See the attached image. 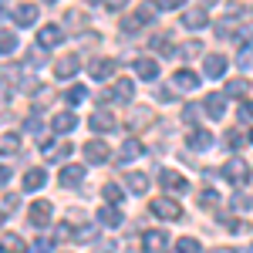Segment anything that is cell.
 <instances>
[{
	"label": "cell",
	"mask_w": 253,
	"mask_h": 253,
	"mask_svg": "<svg viewBox=\"0 0 253 253\" xmlns=\"http://www.w3.org/2000/svg\"><path fill=\"white\" fill-rule=\"evenodd\" d=\"M149 210H152V216L166 219V223H179V219H182V206H179L175 199H169V196L152 199V203H149Z\"/></svg>",
	"instance_id": "cell-1"
},
{
	"label": "cell",
	"mask_w": 253,
	"mask_h": 253,
	"mask_svg": "<svg viewBox=\"0 0 253 253\" xmlns=\"http://www.w3.org/2000/svg\"><path fill=\"white\" fill-rule=\"evenodd\" d=\"M84 175H88V169L81 166V162H71V166H64L58 175V182H61V189H78L81 182H84Z\"/></svg>",
	"instance_id": "cell-2"
},
{
	"label": "cell",
	"mask_w": 253,
	"mask_h": 253,
	"mask_svg": "<svg viewBox=\"0 0 253 253\" xmlns=\"http://www.w3.org/2000/svg\"><path fill=\"white\" fill-rule=\"evenodd\" d=\"M118 125V118L108 112V108H98V112H91V118H88V128L91 132H98V135H105V132H112Z\"/></svg>",
	"instance_id": "cell-3"
},
{
	"label": "cell",
	"mask_w": 253,
	"mask_h": 253,
	"mask_svg": "<svg viewBox=\"0 0 253 253\" xmlns=\"http://www.w3.org/2000/svg\"><path fill=\"white\" fill-rule=\"evenodd\" d=\"M223 175H226L233 186H247V179H250V166H247L243 159H230V162L223 166Z\"/></svg>",
	"instance_id": "cell-4"
},
{
	"label": "cell",
	"mask_w": 253,
	"mask_h": 253,
	"mask_svg": "<svg viewBox=\"0 0 253 253\" xmlns=\"http://www.w3.org/2000/svg\"><path fill=\"white\" fill-rule=\"evenodd\" d=\"M61 41H64V27L58 24H47V27H38V47H58Z\"/></svg>",
	"instance_id": "cell-5"
},
{
	"label": "cell",
	"mask_w": 253,
	"mask_h": 253,
	"mask_svg": "<svg viewBox=\"0 0 253 253\" xmlns=\"http://www.w3.org/2000/svg\"><path fill=\"white\" fill-rule=\"evenodd\" d=\"M27 219H31V226H34V230H44V226L51 223V203H47V199H38V203L31 206Z\"/></svg>",
	"instance_id": "cell-6"
},
{
	"label": "cell",
	"mask_w": 253,
	"mask_h": 253,
	"mask_svg": "<svg viewBox=\"0 0 253 253\" xmlns=\"http://www.w3.org/2000/svg\"><path fill=\"white\" fill-rule=\"evenodd\" d=\"M41 145H44V159H47V162H64V159L71 156V142H64V138H61V142H51V138H47V142H41Z\"/></svg>",
	"instance_id": "cell-7"
},
{
	"label": "cell",
	"mask_w": 253,
	"mask_h": 253,
	"mask_svg": "<svg viewBox=\"0 0 253 253\" xmlns=\"http://www.w3.org/2000/svg\"><path fill=\"white\" fill-rule=\"evenodd\" d=\"M88 75H91V81H108L115 75V61L112 58H95L88 64Z\"/></svg>",
	"instance_id": "cell-8"
},
{
	"label": "cell",
	"mask_w": 253,
	"mask_h": 253,
	"mask_svg": "<svg viewBox=\"0 0 253 253\" xmlns=\"http://www.w3.org/2000/svg\"><path fill=\"white\" fill-rule=\"evenodd\" d=\"M203 112L210 118H223L226 115V95H219V91H213V95L203 98Z\"/></svg>",
	"instance_id": "cell-9"
},
{
	"label": "cell",
	"mask_w": 253,
	"mask_h": 253,
	"mask_svg": "<svg viewBox=\"0 0 253 253\" xmlns=\"http://www.w3.org/2000/svg\"><path fill=\"white\" fill-rule=\"evenodd\" d=\"M159 182H162L169 193H186V189H189V182L179 172H172V169H159Z\"/></svg>",
	"instance_id": "cell-10"
},
{
	"label": "cell",
	"mask_w": 253,
	"mask_h": 253,
	"mask_svg": "<svg viewBox=\"0 0 253 253\" xmlns=\"http://www.w3.org/2000/svg\"><path fill=\"white\" fill-rule=\"evenodd\" d=\"M84 159H88L91 166H101V162H108V145H105L101 138H91V142L84 145Z\"/></svg>",
	"instance_id": "cell-11"
},
{
	"label": "cell",
	"mask_w": 253,
	"mask_h": 253,
	"mask_svg": "<svg viewBox=\"0 0 253 253\" xmlns=\"http://www.w3.org/2000/svg\"><path fill=\"white\" fill-rule=\"evenodd\" d=\"M38 20V3H17L14 7V24L17 27H31Z\"/></svg>",
	"instance_id": "cell-12"
},
{
	"label": "cell",
	"mask_w": 253,
	"mask_h": 253,
	"mask_svg": "<svg viewBox=\"0 0 253 253\" xmlns=\"http://www.w3.org/2000/svg\"><path fill=\"white\" fill-rule=\"evenodd\" d=\"M186 142H189V149H196V152H206V149H213V132L193 128V132L186 135Z\"/></svg>",
	"instance_id": "cell-13"
},
{
	"label": "cell",
	"mask_w": 253,
	"mask_h": 253,
	"mask_svg": "<svg viewBox=\"0 0 253 253\" xmlns=\"http://www.w3.org/2000/svg\"><path fill=\"white\" fill-rule=\"evenodd\" d=\"M78 68H81L78 54H68V58H61L58 64H54V75H58L61 81H68V78H75V75H78Z\"/></svg>",
	"instance_id": "cell-14"
},
{
	"label": "cell",
	"mask_w": 253,
	"mask_h": 253,
	"mask_svg": "<svg viewBox=\"0 0 253 253\" xmlns=\"http://www.w3.org/2000/svg\"><path fill=\"white\" fill-rule=\"evenodd\" d=\"M135 98V84L132 81H125V78H118V84L112 88V95H108V101H118V105H128Z\"/></svg>",
	"instance_id": "cell-15"
},
{
	"label": "cell",
	"mask_w": 253,
	"mask_h": 253,
	"mask_svg": "<svg viewBox=\"0 0 253 253\" xmlns=\"http://www.w3.org/2000/svg\"><path fill=\"white\" fill-rule=\"evenodd\" d=\"M203 71H206V78H219V75H226V54H206Z\"/></svg>",
	"instance_id": "cell-16"
},
{
	"label": "cell",
	"mask_w": 253,
	"mask_h": 253,
	"mask_svg": "<svg viewBox=\"0 0 253 253\" xmlns=\"http://www.w3.org/2000/svg\"><path fill=\"white\" fill-rule=\"evenodd\" d=\"M142 152H145L142 142H138L135 135H128L125 142H122V149H118V162H132V159H138Z\"/></svg>",
	"instance_id": "cell-17"
},
{
	"label": "cell",
	"mask_w": 253,
	"mask_h": 253,
	"mask_svg": "<svg viewBox=\"0 0 253 253\" xmlns=\"http://www.w3.org/2000/svg\"><path fill=\"white\" fill-rule=\"evenodd\" d=\"M75 125H78L75 112H58V115L51 118V128H54L58 135H64V132H75Z\"/></svg>",
	"instance_id": "cell-18"
},
{
	"label": "cell",
	"mask_w": 253,
	"mask_h": 253,
	"mask_svg": "<svg viewBox=\"0 0 253 253\" xmlns=\"http://www.w3.org/2000/svg\"><path fill=\"white\" fill-rule=\"evenodd\" d=\"M206 24H210V17H206L203 7H196V10H186V14H182V27H189V31H203Z\"/></svg>",
	"instance_id": "cell-19"
},
{
	"label": "cell",
	"mask_w": 253,
	"mask_h": 253,
	"mask_svg": "<svg viewBox=\"0 0 253 253\" xmlns=\"http://www.w3.org/2000/svg\"><path fill=\"white\" fill-rule=\"evenodd\" d=\"M196 84H199V78H196L193 71H186V68L172 75V91H193Z\"/></svg>",
	"instance_id": "cell-20"
},
{
	"label": "cell",
	"mask_w": 253,
	"mask_h": 253,
	"mask_svg": "<svg viewBox=\"0 0 253 253\" xmlns=\"http://www.w3.org/2000/svg\"><path fill=\"white\" fill-rule=\"evenodd\" d=\"M44 182H47V172H44V169H27V175H24V189H27V193L44 189Z\"/></svg>",
	"instance_id": "cell-21"
},
{
	"label": "cell",
	"mask_w": 253,
	"mask_h": 253,
	"mask_svg": "<svg viewBox=\"0 0 253 253\" xmlns=\"http://www.w3.org/2000/svg\"><path fill=\"white\" fill-rule=\"evenodd\" d=\"M125 186H128V193L145 196V189H149V175L145 172H128L125 175Z\"/></svg>",
	"instance_id": "cell-22"
},
{
	"label": "cell",
	"mask_w": 253,
	"mask_h": 253,
	"mask_svg": "<svg viewBox=\"0 0 253 253\" xmlns=\"http://www.w3.org/2000/svg\"><path fill=\"white\" fill-rule=\"evenodd\" d=\"M135 75H138V78H145V81H152V78H159V64L152 58H138L135 61Z\"/></svg>",
	"instance_id": "cell-23"
},
{
	"label": "cell",
	"mask_w": 253,
	"mask_h": 253,
	"mask_svg": "<svg viewBox=\"0 0 253 253\" xmlns=\"http://www.w3.org/2000/svg\"><path fill=\"white\" fill-rule=\"evenodd\" d=\"M199 54H203V41H186V44L175 47V58H182V61H193Z\"/></svg>",
	"instance_id": "cell-24"
},
{
	"label": "cell",
	"mask_w": 253,
	"mask_h": 253,
	"mask_svg": "<svg viewBox=\"0 0 253 253\" xmlns=\"http://www.w3.org/2000/svg\"><path fill=\"white\" fill-rule=\"evenodd\" d=\"M98 223H101V226H122V210H118V206L98 210Z\"/></svg>",
	"instance_id": "cell-25"
},
{
	"label": "cell",
	"mask_w": 253,
	"mask_h": 253,
	"mask_svg": "<svg viewBox=\"0 0 253 253\" xmlns=\"http://www.w3.org/2000/svg\"><path fill=\"white\" fill-rule=\"evenodd\" d=\"M0 253H27V247H24V240L17 233H7L0 240Z\"/></svg>",
	"instance_id": "cell-26"
},
{
	"label": "cell",
	"mask_w": 253,
	"mask_h": 253,
	"mask_svg": "<svg viewBox=\"0 0 253 253\" xmlns=\"http://www.w3.org/2000/svg\"><path fill=\"white\" fill-rule=\"evenodd\" d=\"M166 243H169V236L162 230H145V247L149 250H166Z\"/></svg>",
	"instance_id": "cell-27"
},
{
	"label": "cell",
	"mask_w": 253,
	"mask_h": 253,
	"mask_svg": "<svg viewBox=\"0 0 253 253\" xmlns=\"http://www.w3.org/2000/svg\"><path fill=\"white\" fill-rule=\"evenodd\" d=\"M14 51H17V34H10V31H0V58L14 54Z\"/></svg>",
	"instance_id": "cell-28"
},
{
	"label": "cell",
	"mask_w": 253,
	"mask_h": 253,
	"mask_svg": "<svg viewBox=\"0 0 253 253\" xmlns=\"http://www.w3.org/2000/svg\"><path fill=\"white\" fill-rule=\"evenodd\" d=\"M17 149H20V138L17 135H10V132L0 135V156H14Z\"/></svg>",
	"instance_id": "cell-29"
},
{
	"label": "cell",
	"mask_w": 253,
	"mask_h": 253,
	"mask_svg": "<svg viewBox=\"0 0 253 253\" xmlns=\"http://www.w3.org/2000/svg\"><path fill=\"white\" fill-rule=\"evenodd\" d=\"M226 145H230V149H233V152H240V149H243V145H250V138L243 135V132H226Z\"/></svg>",
	"instance_id": "cell-30"
},
{
	"label": "cell",
	"mask_w": 253,
	"mask_h": 253,
	"mask_svg": "<svg viewBox=\"0 0 253 253\" xmlns=\"http://www.w3.org/2000/svg\"><path fill=\"white\" fill-rule=\"evenodd\" d=\"M247 88H250V84H247L243 78L230 81V84H226V98H243V95H247Z\"/></svg>",
	"instance_id": "cell-31"
},
{
	"label": "cell",
	"mask_w": 253,
	"mask_h": 253,
	"mask_svg": "<svg viewBox=\"0 0 253 253\" xmlns=\"http://www.w3.org/2000/svg\"><path fill=\"white\" fill-rule=\"evenodd\" d=\"M101 193H105V199H108V203H112V206H122V199H125V193H122V189H118L115 182H108V186H105V189H101Z\"/></svg>",
	"instance_id": "cell-32"
},
{
	"label": "cell",
	"mask_w": 253,
	"mask_h": 253,
	"mask_svg": "<svg viewBox=\"0 0 253 253\" xmlns=\"http://www.w3.org/2000/svg\"><path fill=\"white\" fill-rule=\"evenodd\" d=\"M156 14H159L156 3H142V7H138V20H142V24H152V20H156Z\"/></svg>",
	"instance_id": "cell-33"
},
{
	"label": "cell",
	"mask_w": 253,
	"mask_h": 253,
	"mask_svg": "<svg viewBox=\"0 0 253 253\" xmlns=\"http://www.w3.org/2000/svg\"><path fill=\"white\" fill-rule=\"evenodd\" d=\"M175 250L179 253H199V243H196L193 236H182V240H175Z\"/></svg>",
	"instance_id": "cell-34"
},
{
	"label": "cell",
	"mask_w": 253,
	"mask_h": 253,
	"mask_svg": "<svg viewBox=\"0 0 253 253\" xmlns=\"http://www.w3.org/2000/svg\"><path fill=\"white\" fill-rule=\"evenodd\" d=\"M84 95H88V88H84V84H75V88L68 91V105H81Z\"/></svg>",
	"instance_id": "cell-35"
},
{
	"label": "cell",
	"mask_w": 253,
	"mask_h": 253,
	"mask_svg": "<svg viewBox=\"0 0 253 253\" xmlns=\"http://www.w3.org/2000/svg\"><path fill=\"white\" fill-rule=\"evenodd\" d=\"M216 203H219L216 189H203V193H199V206H206V210H210V206H216Z\"/></svg>",
	"instance_id": "cell-36"
},
{
	"label": "cell",
	"mask_w": 253,
	"mask_h": 253,
	"mask_svg": "<svg viewBox=\"0 0 253 253\" xmlns=\"http://www.w3.org/2000/svg\"><path fill=\"white\" fill-rule=\"evenodd\" d=\"M236 64H240L243 71H250V68H253V47H243L240 58H236Z\"/></svg>",
	"instance_id": "cell-37"
},
{
	"label": "cell",
	"mask_w": 253,
	"mask_h": 253,
	"mask_svg": "<svg viewBox=\"0 0 253 253\" xmlns=\"http://www.w3.org/2000/svg\"><path fill=\"white\" fill-rule=\"evenodd\" d=\"M240 122L253 125V101H243V105H240Z\"/></svg>",
	"instance_id": "cell-38"
},
{
	"label": "cell",
	"mask_w": 253,
	"mask_h": 253,
	"mask_svg": "<svg viewBox=\"0 0 253 253\" xmlns=\"http://www.w3.org/2000/svg\"><path fill=\"white\" fill-rule=\"evenodd\" d=\"M233 206H236V210H253V196L240 193V196H236V199H233Z\"/></svg>",
	"instance_id": "cell-39"
},
{
	"label": "cell",
	"mask_w": 253,
	"mask_h": 253,
	"mask_svg": "<svg viewBox=\"0 0 253 253\" xmlns=\"http://www.w3.org/2000/svg\"><path fill=\"white\" fill-rule=\"evenodd\" d=\"M182 118H186V122L193 125L196 118H199V105H186V108H182Z\"/></svg>",
	"instance_id": "cell-40"
},
{
	"label": "cell",
	"mask_w": 253,
	"mask_h": 253,
	"mask_svg": "<svg viewBox=\"0 0 253 253\" xmlns=\"http://www.w3.org/2000/svg\"><path fill=\"white\" fill-rule=\"evenodd\" d=\"M27 253H51V240H38L34 247H27Z\"/></svg>",
	"instance_id": "cell-41"
},
{
	"label": "cell",
	"mask_w": 253,
	"mask_h": 253,
	"mask_svg": "<svg viewBox=\"0 0 253 253\" xmlns=\"http://www.w3.org/2000/svg\"><path fill=\"white\" fill-rule=\"evenodd\" d=\"M17 206H20V196H10V193L3 196V210H17Z\"/></svg>",
	"instance_id": "cell-42"
},
{
	"label": "cell",
	"mask_w": 253,
	"mask_h": 253,
	"mask_svg": "<svg viewBox=\"0 0 253 253\" xmlns=\"http://www.w3.org/2000/svg\"><path fill=\"white\" fill-rule=\"evenodd\" d=\"M125 253H145V243H128Z\"/></svg>",
	"instance_id": "cell-43"
},
{
	"label": "cell",
	"mask_w": 253,
	"mask_h": 253,
	"mask_svg": "<svg viewBox=\"0 0 253 253\" xmlns=\"http://www.w3.org/2000/svg\"><path fill=\"white\" fill-rule=\"evenodd\" d=\"M182 3H186V0H162L159 7H166V10H172V7H182Z\"/></svg>",
	"instance_id": "cell-44"
},
{
	"label": "cell",
	"mask_w": 253,
	"mask_h": 253,
	"mask_svg": "<svg viewBox=\"0 0 253 253\" xmlns=\"http://www.w3.org/2000/svg\"><path fill=\"white\" fill-rule=\"evenodd\" d=\"M125 3H128V0H108V10H122Z\"/></svg>",
	"instance_id": "cell-45"
},
{
	"label": "cell",
	"mask_w": 253,
	"mask_h": 253,
	"mask_svg": "<svg viewBox=\"0 0 253 253\" xmlns=\"http://www.w3.org/2000/svg\"><path fill=\"white\" fill-rule=\"evenodd\" d=\"M7 179H10V169H7V166H3V162H0V186H3V182H7Z\"/></svg>",
	"instance_id": "cell-46"
},
{
	"label": "cell",
	"mask_w": 253,
	"mask_h": 253,
	"mask_svg": "<svg viewBox=\"0 0 253 253\" xmlns=\"http://www.w3.org/2000/svg\"><path fill=\"white\" fill-rule=\"evenodd\" d=\"M213 3H216V0H203V7H213Z\"/></svg>",
	"instance_id": "cell-47"
},
{
	"label": "cell",
	"mask_w": 253,
	"mask_h": 253,
	"mask_svg": "<svg viewBox=\"0 0 253 253\" xmlns=\"http://www.w3.org/2000/svg\"><path fill=\"white\" fill-rule=\"evenodd\" d=\"M213 253H236V250H230V247H226V250H213Z\"/></svg>",
	"instance_id": "cell-48"
},
{
	"label": "cell",
	"mask_w": 253,
	"mask_h": 253,
	"mask_svg": "<svg viewBox=\"0 0 253 253\" xmlns=\"http://www.w3.org/2000/svg\"><path fill=\"white\" fill-rule=\"evenodd\" d=\"M88 3H101V0H88Z\"/></svg>",
	"instance_id": "cell-49"
},
{
	"label": "cell",
	"mask_w": 253,
	"mask_h": 253,
	"mask_svg": "<svg viewBox=\"0 0 253 253\" xmlns=\"http://www.w3.org/2000/svg\"><path fill=\"white\" fill-rule=\"evenodd\" d=\"M0 226H3V213H0Z\"/></svg>",
	"instance_id": "cell-50"
},
{
	"label": "cell",
	"mask_w": 253,
	"mask_h": 253,
	"mask_svg": "<svg viewBox=\"0 0 253 253\" xmlns=\"http://www.w3.org/2000/svg\"><path fill=\"white\" fill-rule=\"evenodd\" d=\"M247 138H250V142H253V132H250V135H247Z\"/></svg>",
	"instance_id": "cell-51"
},
{
	"label": "cell",
	"mask_w": 253,
	"mask_h": 253,
	"mask_svg": "<svg viewBox=\"0 0 253 253\" xmlns=\"http://www.w3.org/2000/svg\"><path fill=\"white\" fill-rule=\"evenodd\" d=\"M47 3H58V0H47Z\"/></svg>",
	"instance_id": "cell-52"
},
{
	"label": "cell",
	"mask_w": 253,
	"mask_h": 253,
	"mask_svg": "<svg viewBox=\"0 0 253 253\" xmlns=\"http://www.w3.org/2000/svg\"><path fill=\"white\" fill-rule=\"evenodd\" d=\"M250 250H253V247H250Z\"/></svg>",
	"instance_id": "cell-53"
}]
</instances>
